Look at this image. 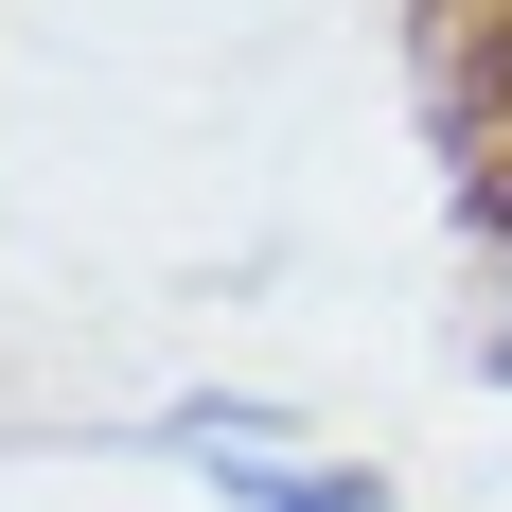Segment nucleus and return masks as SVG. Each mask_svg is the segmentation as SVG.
Listing matches in <instances>:
<instances>
[{
    "label": "nucleus",
    "instance_id": "f257e3e1",
    "mask_svg": "<svg viewBox=\"0 0 512 512\" xmlns=\"http://www.w3.org/2000/svg\"><path fill=\"white\" fill-rule=\"evenodd\" d=\"M407 71H424V142H442L460 212L512 265V0H407Z\"/></svg>",
    "mask_w": 512,
    "mask_h": 512
},
{
    "label": "nucleus",
    "instance_id": "f03ea898",
    "mask_svg": "<svg viewBox=\"0 0 512 512\" xmlns=\"http://www.w3.org/2000/svg\"><path fill=\"white\" fill-rule=\"evenodd\" d=\"M177 442L212 460V495H230V512H407L371 460H318V442H283V424H248V407H195Z\"/></svg>",
    "mask_w": 512,
    "mask_h": 512
}]
</instances>
